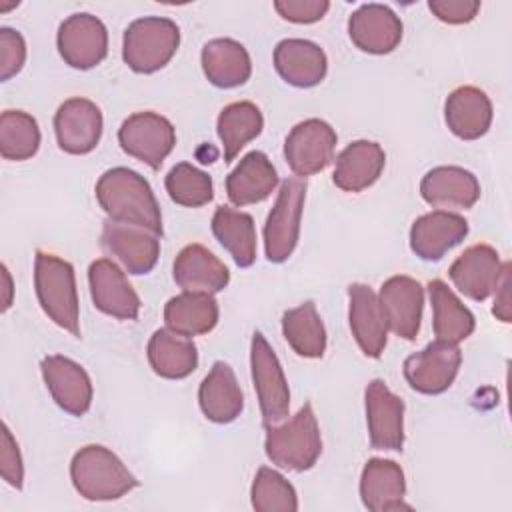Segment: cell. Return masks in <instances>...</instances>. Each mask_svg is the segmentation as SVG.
I'll return each instance as SVG.
<instances>
[{
	"mask_svg": "<svg viewBox=\"0 0 512 512\" xmlns=\"http://www.w3.org/2000/svg\"><path fill=\"white\" fill-rule=\"evenodd\" d=\"M96 200L108 220L144 228L162 236V214L158 200L144 176L116 166L106 170L96 182Z\"/></svg>",
	"mask_w": 512,
	"mask_h": 512,
	"instance_id": "obj_1",
	"label": "cell"
},
{
	"mask_svg": "<svg viewBox=\"0 0 512 512\" xmlns=\"http://www.w3.org/2000/svg\"><path fill=\"white\" fill-rule=\"evenodd\" d=\"M70 478L76 492L92 502L118 500L140 484L124 462L100 444H88L72 456Z\"/></svg>",
	"mask_w": 512,
	"mask_h": 512,
	"instance_id": "obj_2",
	"label": "cell"
},
{
	"mask_svg": "<svg viewBox=\"0 0 512 512\" xmlns=\"http://www.w3.org/2000/svg\"><path fill=\"white\" fill-rule=\"evenodd\" d=\"M34 288L44 314L56 326L80 338V304L72 264L56 254L38 250L34 260Z\"/></svg>",
	"mask_w": 512,
	"mask_h": 512,
	"instance_id": "obj_3",
	"label": "cell"
},
{
	"mask_svg": "<svg viewBox=\"0 0 512 512\" xmlns=\"http://www.w3.org/2000/svg\"><path fill=\"white\" fill-rule=\"evenodd\" d=\"M264 450L268 460L284 470H310L322 454V436L312 404L306 402L280 426H266Z\"/></svg>",
	"mask_w": 512,
	"mask_h": 512,
	"instance_id": "obj_4",
	"label": "cell"
},
{
	"mask_svg": "<svg viewBox=\"0 0 512 512\" xmlns=\"http://www.w3.org/2000/svg\"><path fill=\"white\" fill-rule=\"evenodd\" d=\"M180 46V28L170 18L144 16L124 30L122 58L130 70L152 74L164 68Z\"/></svg>",
	"mask_w": 512,
	"mask_h": 512,
	"instance_id": "obj_5",
	"label": "cell"
},
{
	"mask_svg": "<svg viewBox=\"0 0 512 512\" xmlns=\"http://www.w3.org/2000/svg\"><path fill=\"white\" fill-rule=\"evenodd\" d=\"M304 200L306 180L300 176L286 178L264 224V252L270 262L282 264L292 256L300 238Z\"/></svg>",
	"mask_w": 512,
	"mask_h": 512,
	"instance_id": "obj_6",
	"label": "cell"
},
{
	"mask_svg": "<svg viewBox=\"0 0 512 512\" xmlns=\"http://www.w3.org/2000/svg\"><path fill=\"white\" fill-rule=\"evenodd\" d=\"M250 368L264 428L282 422L290 410V388L278 356L260 332L252 336Z\"/></svg>",
	"mask_w": 512,
	"mask_h": 512,
	"instance_id": "obj_7",
	"label": "cell"
},
{
	"mask_svg": "<svg viewBox=\"0 0 512 512\" xmlns=\"http://www.w3.org/2000/svg\"><path fill=\"white\" fill-rule=\"evenodd\" d=\"M118 142L128 156L158 170L176 144V130L162 114L134 112L122 122Z\"/></svg>",
	"mask_w": 512,
	"mask_h": 512,
	"instance_id": "obj_8",
	"label": "cell"
},
{
	"mask_svg": "<svg viewBox=\"0 0 512 512\" xmlns=\"http://www.w3.org/2000/svg\"><path fill=\"white\" fill-rule=\"evenodd\" d=\"M462 352L458 344L434 340L424 350L410 354L404 360V378L412 390L436 396L446 392L458 376Z\"/></svg>",
	"mask_w": 512,
	"mask_h": 512,
	"instance_id": "obj_9",
	"label": "cell"
},
{
	"mask_svg": "<svg viewBox=\"0 0 512 512\" xmlns=\"http://www.w3.org/2000/svg\"><path fill=\"white\" fill-rule=\"evenodd\" d=\"M336 142L338 136L328 122L320 118L298 122L284 140L286 164L300 178L318 174L334 160Z\"/></svg>",
	"mask_w": 512,
	"mask_h": 512,
	"instance_id": "obj_10",
	"label": "cell"
},
{
	"mask_svg": "<svg viewBox=\"0 0 512 512\" xmlns=\"http://www.w3.org/2000/svg\"><path fill=\"white\" fill-rule=\"evenodd\" d=\"M56 44L70 68L90 70L108 54V30L100 18L88 12L72 14L60 24Z\"/></svg>",
	"mask_w": 512,
	"mask_h": 512,
	"instance_id": "obj_11",
	"label": "cell"
},
{
	"mask_svg": "<svg viewBox=\"0 0 512 512\" xmlns=\"http://www.w3.org/2000/svg\"><path fill=\"white\" fill-rule=\"evenodd\" d=\"M368 438L374 450L404 448V402L396 396L384 380L376 378L366 386L364 392Z\"/></svg>",
	"mask_w": 512,
	"mask_h": 512,
	"instance_id": "obj_12",
	"label": "cell"
},
{
	"mask_svg": "<svg viewBox=\"0 0 512 512\" xmlns=\"http://www.w3.org/2000/svg\"><path fill=\"white\" fill-rule=\"evenodd\" d=\"M102 128V112L88 98H70L54 114L56 142L60 150L74 156L92 152L100 142Z\"/></svg>",
	"mask_w": 512,
	"mask_h": 512,
	"instance_id": "obj_13",
	"label": "cell"
},
{
	"mask_svg": "<svg viewBox=\"0 0 512 512\" xmlns=\"http://www.w3.org/2000/svg\"><path fill=\"white\" fill-rule=\"evenodd\" d=\"M40 372L52 400L72 416H84L92 406V382L88 372L72 358L52 354L42 358Z\"/></svg>",
	"mask_w": 512,
	"mask_h": 512,
	"instance_id": "obj_14",
	"label": "cell"
},
{
	"mask_svg": "<svg viewBox=\"0 0 512 512\" xmlns=\"http://www.w3.org/2000/svg\"><path fill=\"white\" fill-rule=\"evenodd\" d=\"M378 302L388 330L404 340H414L420 332L424 310V288L410 276L388 278L378 294Z\"/></svg>",
	"mask_w": 512,
	"mask_h": 512,
	"instance_id": "obj_15",
	"label": "cell"
},
{
	"mask_svg": "<svg viewBox=\"0 0 512 512\" xmlns=\"http://www.w3.org/2000/svg\"><path fill=\"white\" fill-rule=\"evenodd\" d=\"M88 284L94 306L118 320H136L140 298L126 274L108 258H98L88 266Z\"/></svg>",
	"mask_w": 512,
	"mask_h": 512,
	"instance_id": "obj_16",
	"label": "cell"
},
{
	"mask_svg": "<svg viewBox=\"0 0 512 512\" xmlns=\"http://www.w3.org/2000/svg\"><path fill=\"white\" fill-rule=\"evenodd\" d=\"M504 264L496 248L490 244H474L466 248L448 268V276L454 286L470 300L484 302L494 294Z\"/></svg>",
	"mask_w": 512,
	"mask_h": 512,
	"instance_id": "obj_17",
	"label": "cell"
},
{
	"mask_svg": "<svg viewBox=\"0 0 512 512\" xmlns=\"http://www.w3.org/2000/svg\"><path fill=\"white\" fill-rule=\"evenodd\" d=\"M160 236L130 224L106 220L102 226V248L118 258L130 274H148L160 256Z\"/></svg>",
	"mask_w": 512,
	"mask_h": 512,
	"instance_id": "obj_18",
	"label": "cell"
},
{
	"mask_svg": "<svg viewBox=\"0 0 512 512\" xmlns=\"http://www.w3.org/2000/svg\"><path fill=\"white\" fill-rule=\"evenodd\" d=\"M466 234L468 222L464 216L448 210H432L414 220L410 228V250L426 262H436L458 246Z\"/></svg>",
	"mask_w": 512,
	"mask_h": 512,
	"instance_id": "obj_19",
	"label": "cell"
},
{
	"mask_svg": "<svg viewBox=\"0 0 512 512\" xmlns=\"http://www.w3.org/2000/svg\"><path fill=\"white\" fill-rule=\"evenodd\" d=\"M348 320L360 350L368 358H380L386 348L388 326L378 296L368 284L354 282L348 286Z\"/></svg>",
	"mask_w": 512,
	"mask_h": 512,
	"instance_id": "obj_20",
	"label": "cell"
},
{
	"mask_svg": "<svg viewBox=\"0 0 512 512\" xmlns=\"http://www.w3.org/2000/svg\"><path fill=\"white\" fill-rule=\"evenodd\" d=\"M352 44L368 54H390L402 40V20L384 4H362L348 20Z\"/></svg>",
	"mask_w": 512,
	"mask_h": 512,
	"instance_id": "obj_21",
	"label": "cell"
},
{
	"mask_svg": "<svg viewBox=\"0 0 512 512\" xmlns=\"http://www.w3.org/2000/svg\"><path fill=\"white\" fill-rule=\"evenodd\" d=\"M420 196L432 208L468 210L480 198V182L460 166H436L424 174Z\"/></svg>",
	"mask_w": 512,
	"mask_h": 512,
	"instance_id": "obj_22",
	"label": "cell"
},
{
	"mask_svg": "<svg viewBox=\"0 0 512 512\" xmlns=\"http://www.w3.org/2000/svg\"><path fill=\"white\" fill-rule=\"evenodd\" d=\"M274 68L286 84L312 88L326 78L328 60L318 44L302 38H286L274 48Z\"/></svg>",
	"mask_w": 512,
	"mask_h": 512,
	"instance_id": "obj_23",
	"label": "cell"
},
{
	"mask_svg": "<svg viewBox=\"0 0 512 512\" xmlns=\"http://www.w3.org/2000/svg\"><path fill=\"white\" fill-rule=\"evenodd\" d=\"M404 470L394 460L370 458L360 474V498L370 512L408 510Z\"/></svg>",
	"mask_w": 512,
	"mask_h": 512,
	"instance_id": "obj_24",
	"label": "cell"
},
{
	"mask_svg": "<svg viewBox=\"0 0 512 512\" xmlns=\"http://www.w3.org/2000/svg\"><path fill=\"white\" fill-rule=\"evenodd\" d=\"M172 274L174 282L184 292L216 294L222 292L230 282L226 264L202 244L184 246L174 260Z\"/></svg>",
	"mask_w": 512,
	"mask_h": 512,
	"instance_id": "obj_25",
	"label": "cell"
},
{
	"mask_svg": "<svg viewBox=\"0 0 512 512\" xmlns=\"http://www.w3.org/2000/svg\"><path fill=\"white\" fill-rule=\"evenodd\" d=\"M198 404L202 414L214 424L234 422L242 408L244 396L230 364L216 360L198 388Z\"/></svg>",
	"mask_w": 512,
	"mask_h": 512,
	"instance_id": "obj_26",
	"label": "cell"
},
{
	"mask_svg": "<svg viewBox=\"0 0 512 512\" xmlns=\"http://www.w3.org/2000/svg\"><path fill=\"white\" fill-rule=\"evenodd\" d=\"M278 186V174L270 158L252 150L240 158L226 178V194L234 206H248L264 202Z\"/></svg>",
	"mask_w": 512,
	"mask_h": 512,
	"instance_id": "obj_27",
	"label": "cell"
},
{
	"mask_svg": "<svg viewBox=\"0 0 512 512\" xmlns=\"http://www.w3.org/2000/svg\"><path fill=\"white\" fill-rule=\"evenodd\" d=\"M492 102L484 90L476 86H460L452 90L444 104V120L450 132L462 140H478L492 124Z\"/></svg>",
	"mask_w": 512,
	"mask_h": 512,
	"instance_id": "obj_28",
	"label": "cell"
},
{
	"mask_svg": "<svg viewBox=\"0 0 512 512\" xmlns=\"http://www.w3.org/2000/svg\"><path fill=\"white\" fill-rule=\"evenodd\" d=\"M384 164L386 154L378 142L356 140L336 156L332 180L344 192H362L380 178Z\"/></svg>",
	"mask_w": 512,
	"mask_h": 512,
	"instance_id": "obj_29",
	"label": "cell"
},
{
	"mask_svg": "<svg viewBox=\"0 0 512 512\" xmlns=\"http://www.w3.org/2000/svg\"><path fill=\"white\" fill-rule=\"evenodd\" d=\"M204 76L216 88L242 86L252 74L248 50L232 38H214L204 44L200 54Z\"/></svg>",
	"mask_w": 512,
	"mask_h": 512,
	"instance_id": "obj_30",
	"label": "cell"
},
{
	"mask_svg": "<svg viewBox=\"0 0 512 512\" xmlns=\"http://www.w3.org/2000/svg\"><path fill=\"white\" fill-rule=\"evenodd\" d=\"M218 302L212 294L182 292L164 306V324L170 332L192 338L208 334L218 324Z\"/></svg>",
	"mask_w": 512,
	"mask_h": 512,
	"instance_id": "obj_31",
	"label": "cell"
},
{
	"mask_svg": "<svg viewBox=\"0 0 512 512\" xmlns=\"http://www.w3.org/2000/svg\"><path fill=\"white\" fill-rule=\"evenodd\" d=\"M146 352L152 370L166 380H182L198 368L196 344L168 328H160L150 336Z\"/></svg>",
	"mask_w": 512,
	"mask_h": 512,
	"instance_id": "obj_32",
	"label": "cell"
},
{
	"mask_svg": "<svg viewBox=\"0 0 512 512\" xmlns=\"http://www.w3.org/2000/svg\"><path fill=\"white\" fill-rule=\"evenodd\" d=\"M428 296L432 304V328L436 340L462 342L466 340L476 326L472 312L460 302V298L448 288L442 280L428 282Z\"/></svg>",
	"mask_w": 512,
	"mask_h": 512,
	"instance_id": "obj_33",
	"label": "cell"
},
{
	"mask_svg": "<svg viewBox=\"0 0 512 512\" xmlns=\"http://www.w3.org/2000/svg\"><path fill=\"white\" fill-rule=\"evenodd\" d=\"M212 234L230 252L240 268H250L256 260V226L254 218L230 206H218L212 216Z\"/></svg>",
	"mask_w": 512,
	"mask_h": 512,
	"instance_id": "obj_34",
	"label": "cell"
},
{
	"mask_svg": "<svg viewBox=\"0 0 512 512\" xmlns=\"http://www.w3.org/2000/svg\"><path fill=\"white\" fill-rule=\"evenodd\" d=\"M264 128V116L254 102L240 100L222 108L216 120V132L222 142L224 162H232L240 150L260 136Z\"/></svg>",
	"mask_w": 512,
	"mask_h": 512,
	"instance_id": "obj_35",
	"label": "cell"
},
{
	"mask_svg": "<svg viewBox=\"0 0 512 512\" xmlns=\"http://www.w3.org/2000/svg\"><path fill=\"white\" fill-rule=\"evenodd\" d=\"M282 334L302 358H322L326 352V328L312 300L282 314Z\"/></svg>",
	"mask_w": 512,
	"mask_h": 512,
	"instance_id": "obj_36",
	"label": "cell"
},
{
	"mask_svg": "<svg viewBox=\"0 0 512 512\" xmlns=\"http://www.w3.org/2000/svg\"><path fill=\"white\" fill-rule=\"evenodd\" d=\"M40 148V128L34 116L22 110H4L0 116V154L4 160L22 162Z\"/></svg>",
	"mask_w": 512,
	"mask_h": 512,
	"instance_id": "obj_37",
	"label": "cell"
},
{
	"mask_svg": "<svg viewBox=\"0 0 512 512\" xmlns=\"http://www.w3.org/2000/svg\"><path fill=\"white\" fill-rule=\"evenodd\" d=\"M164 186L170 200L186 208H200L214 198L212 178L190 162L172 166V170L166 174Z\"/></svg>",
	"mask_w": 512,
	"mask_h": 512,
	"instance_id": "obj_38",
	"label": "cell"
},
{
	"mask_svg": "<svg viewBox=\"0 0 512 512\" xmlns=\"http://www.w3.org/2000/svg\"><path fill=\"white\" fill-rule=\"evenodd\" d=\"M252 508L256 512H296L298 496L294 486L276 470L258 468L250 488Z\"/></svg>",
	"mask_w": 512,
	"mask_h": 512,
	"instance_id": "obj_39",
	"label": "cell"
},
{
	"mask_svg": "<svg viewBox=\"0 0 512 512\" xmlns=\"http://www.w3.org/2000/svg\"><path fill=\"white\" fill-rule=\"evenodd\" d=\"M26 62V42L18 30L0 28V80L6 82L22 70Z\"/></svg>",
	"mask_w": 512,
	"mask_h": 512,
	"instance_id": "obj_40",
	"label": "cell"
},
{
	"mask_svg": "<svg viewBox=\"0 0 512 512\" xmlns=\"http://www.w3.org/2000/svg\"><path fill=\"white\" fill-rule=\"evenodd\" d=\"M0 474L12 488L22 490V484H24L22 456L6 424H2V440H0Z\"/></svg>",
	"mask_w": 512,
	"mask_h": 512,
	"instance_id": "obj_41",
	"label": "cell"
},
{
	"mask_svg": "<svg viewBox=\"0 0 512 512\" xmlns=\"http://www.w3.org/2000/svg\"><path fill=\"white\" fill-rule=\"evenodd\" d=\"M330 2L326 0H276L274 10L288 22L312 24L324 18Z\"/></svg>",
	"mask_w": 512,
	"mask_h": 512,
	"instance_id": "obj_42",
	"label": "cell"
},
{
	"mask_svg": "<svg viewBox=\"0 0 512 512\" xmlns=\"http://www.w3.org/2000/svg\"><path fill=\"white\" fill-rule=\"evenodd\" d=\"M430 12L446 24H466L476 18L480 10L478 0H430Z\"/></svg>",
	"mask_w": 512,
	"mask_h": 512,
	"instance_id": "obj_43",
	"label": "cell"
},
{
	"mask_svg": "<svg viewBox=\"0 0 512 512\" xmlns=\"http://www.w3.org/2000/svg\"><path fill=\"white\" fill-rule=\"evenodd\" d=\"M494 292H496V298H494L492 314L502 322H510V262H504L502 276Z\"/></svg>",
	"mask_w": 512,
	"mask_h": 512,
	"instance_id": "obj_44",
	"label": "cell"
},
{
	"mask_svg": "<svg viewBox=\"0 0 512 512\" xmlns=\"http://www.w3.org/2000/svg\"><path fill=\"white\" fill-rule=\"evenodd\" d=\"M2 280H4V304H2V312H6L12 304V280H10V274H8V268L2 264Z\"/></svg>",
	"mask_w": 512,
	"mask_h": 512,
	"instance_id": "obj_45",
	"label": "cell"
}]
</instances>
